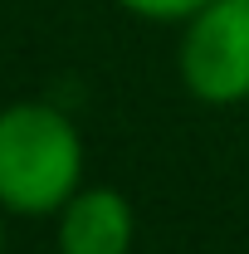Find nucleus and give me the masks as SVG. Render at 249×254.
Returning a JSON list of instances; mask_svg holds the SVG:
<instances>
[{
	"mask_svg": "<svg viewBox=\"0 0 249 254\" xmlns=\"http://www.w3.org/2000/svg\"><path fill=\"white\" fill-rule=\"evenodd\" d=\"M83 176V142L54 103H10L0 113V205L15 215H54Z\"/></svg>",
	"mask_w": 249,
	"mask_h": 254,
	"instance_id": "nucleus-1",
	"label": "nucleus"
},
{
	"mask_svg": "<svg viewBox=\"0 0 249 254\" xmlns=\"http://www.w3.org/2000/svg\"><path fill=\"white\" fill-rule=\"evenodd\" d=\"M181 78L215 108L249 98V0H210L186 20Z\"/></svg>",
	"mask_w": 249,
	"mask_h": 254,
	"instance_id": "nucleus-2",
	"label": "nucleus"
},
{
	"mask_svg": "<svg viewBox=\"0 0 249 254\" xmlns=\"http://www.w3.org/2000/svg\"><path fill=\"white\" fill-rule=\"evenodd\" d=\"M132 235L137 220L123 190H73L59 210V254H127Z\"/></svg>",
	"mask_w": 249,
	"mask_h": 254,
	"instance_id": "nucleus-3",
	"label": "nucleus"
},
{
	"mask_svg": "<svg viewBox=\"0 0 249 254\" xmlns=\"http://www.w3.org/2000/svg\"><path fill=\"white\" fill-rule=\"evenodd\" d=\"M118 5L132 10V15H147V20H190L210 0H118Z\"/></svg>",
	"mask_w": 249,
	"mask_h": 254,
	"instance_id": "nucleus-4",
	"label": "nucleus"
}]
</instances>
